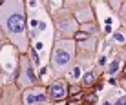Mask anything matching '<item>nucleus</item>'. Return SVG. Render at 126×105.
Masks as SVG:
<instances>
[{
    "mask_svg": "<svg viewBox=\"0 0 126 105\" xmlns=\"http://www.w3.org/2000/svg\"><path fill=\"white\" fill-rule=\"evenodd\" d=\"M0 31L9 38V42L20 52L29 49L28 16H26V4L22 0L0 2Z\"/></svg>",
    "mask_w": 126,
    "mask_h": 105,
    "instance_id": "1",
    "label": "nucleus"
},
{
    "mask_svg": "<svg viewBox=\"0 0 126 105\" xmlns=\"http://www.w3.org/2000/svg\"><path fill=\"white\" fill-rule=\"evenodd\" d=\"M73 58H75V43H73V40L57 42L53 52H51V67L57 73H64L71 65Z\"/></svg>",
    "mask_w": 126,
    "mask_h": 105,
    "instance_id": "2",
    "label": "nucleus"
},
{
    "mask_svg": "<svg viewBox=\"0 0 126 105\" xmlns=\"http://www.w3.org/2000/svg\"><path fill=\"white\" fill-rule=\"evenodd\" d=\"M16 84L22 87H29V85H37V74L33 71V65L28 60V56L22 54L20 56V74L16 78Z\"/></svg>",
    "mask_w": 126,
    "mask_h": 105,
    "instance_id": "3",
    "label": "nucleus"
},
{
    "mask_svg": "<svg viewBox=\"0 0 126 105\" xmlns=\"http://www.w3.org/2000/svg\"><path fill=\"white\" fill-rule=\"evenodd\" d=\"M55 25L64 36H73V34H77L79 22H77V18L69 16L66 11H60V15L55 16Z\"/></svg>",
    "mask_w": 126,
    "mask_h": 105,
    "instance_id": "4",
    "label": "nucleus"
},
{
    "mask_svg": "<svg viewBox=\"0 0 126 105\" xmlns=\"http://www.w3.org/2000/svg\"><path fill=\"white\" fill-rule=\"evenodd\" d=\"M47 102V94L42 87H33L24 93V105H44Z\"/></svg>",
    "mask_w": 126,
    "mask_h": 105,
    "instance_id": "5",
    "label": "nucleus"
},
{
    "mask_svg": "<svg viewBox=\"0 0 126 105\" xmlns=\"http://www.w3.org/2000/svg\"><path fill=\"white\" fill-rule=\"evenodd\" d=\"M69 94V87H68V82L64 80H57L53 82L49 87V98L53 100V102H62V100H66Z\"/></svg>",
    "mask_w": 126,
    "mask_h": 105,
    "instance_id": "6",
    "label": "nucleus"
},
{
    "mask_svg": "<svg viewBox=\"0 0 126 105\" xmlns=\"http://www.w3.org/2000/svg\"><path fill=\"white\" fill-rule=\"evenodd\" d=\"M119 65H121V60H119V58H115L113 62L108 65V74H115V73H117V69H119Z\"/></svg>",
    "mask_w": 126,
    "mask_h": 105,
    "instance_id": "7",
    "label": "nucleus"
},
{
    "mask_svg": "<svg viewBox=\"0 0 126 105\" xmlns=\"http://www.w3.org/2000/svg\"><path fill=\"white\" fill-rule=\"evenodd\" d=\"M92 82H95V73L90 71V73H86V76H84V80H82V84H84L86 87H90V85H92Z\"/></svg>",
    "mask_w": 126,
    "mask_h": 105,
    "instance_id": "8",
    "label": "nucleus"
},
{
    "mask_svg": "<svg viewBox=\"0 0 126 105\" xmlns=\"http://www.w3.org/2000/svg\"><path fill=\"white\" fill-rule=\"evenodd\" d=\"M75 40H77V42H79V40H84V42H86V40H88V34H86V33H77V34H75Z\"/></svg>",
    "mask_w": 126,
    "mask_h": 105,
    "instance_id": "9",
    "label": "nucleus"
},
{
    "mask_svg": "<svg viewBox=\"0 0 126 105\" xmlns=\"http://www.w3.org/2000/svg\"><path fill=\"white\" fill-rule=\"evenodd\" d=\"M31 60L35 62V65H38V54H37L35 51H31Z\"/></svg>",
    "mask_w": 126,
    "mask_h": 105,
    "instance_id": "10",
    "label": "nucleus"
},
{
    "mask_svg": "<svg viewBox=\"0 0 126 105\" xmlns=\"http://www.w3.org/2000/svg\"><path fill=\"white\" fill-rule=\"evenodd\" d=\"M73 76H75V78L80 76V67H75V69H73Z\"/></svg>",
    "mask_w": 126,
    "mask_h": 105,
    "instance_id": "11",
    "label": "nucleus"
},
{
    "mask_svg": "<svg viewBox=\"0 0 126 105\" xmlns=\"http://www.w3.org/2000/svg\"><path fill=\"white\" fill-rule=\"evenodd\" d=\"M115 40H117V42H124V36H123V34H119V33H117V34H115Z\"/></svg>",
    "mask_w": 126,
    "mask_h": 105,
    "instance_id": "12",
    "label": "nucleus"
},
{
    "mask_svg": "<svg viewBox=\"0 0 126 105\" xmlns=\"http://www.w3.org/2000/svg\"><path fill=\"white\" fill-rule=\"evenodd\" d=\"M115 105H126V98H121V100H119V102H117Z\"/></svg>",
    "mask_w": 126,
    "mask_h": 105,
    "instance_id": "13",
    "label": "nucleus"
},
{
    "mask_svg": "<svg viewBox=\"0 0 126 105\" xmlns=\"http://www.w3.org/2000/svg\"><path fill=\"white\" fill-rule=\"evenodd\" d=\"M2 36H4V33H2V31H0V43H2Z\"/></svg>",
    "mask_w": 126,
    "mask_h": 105,
    "instance_id": "14",
    "label": "nucleus"
}]
</instances>
